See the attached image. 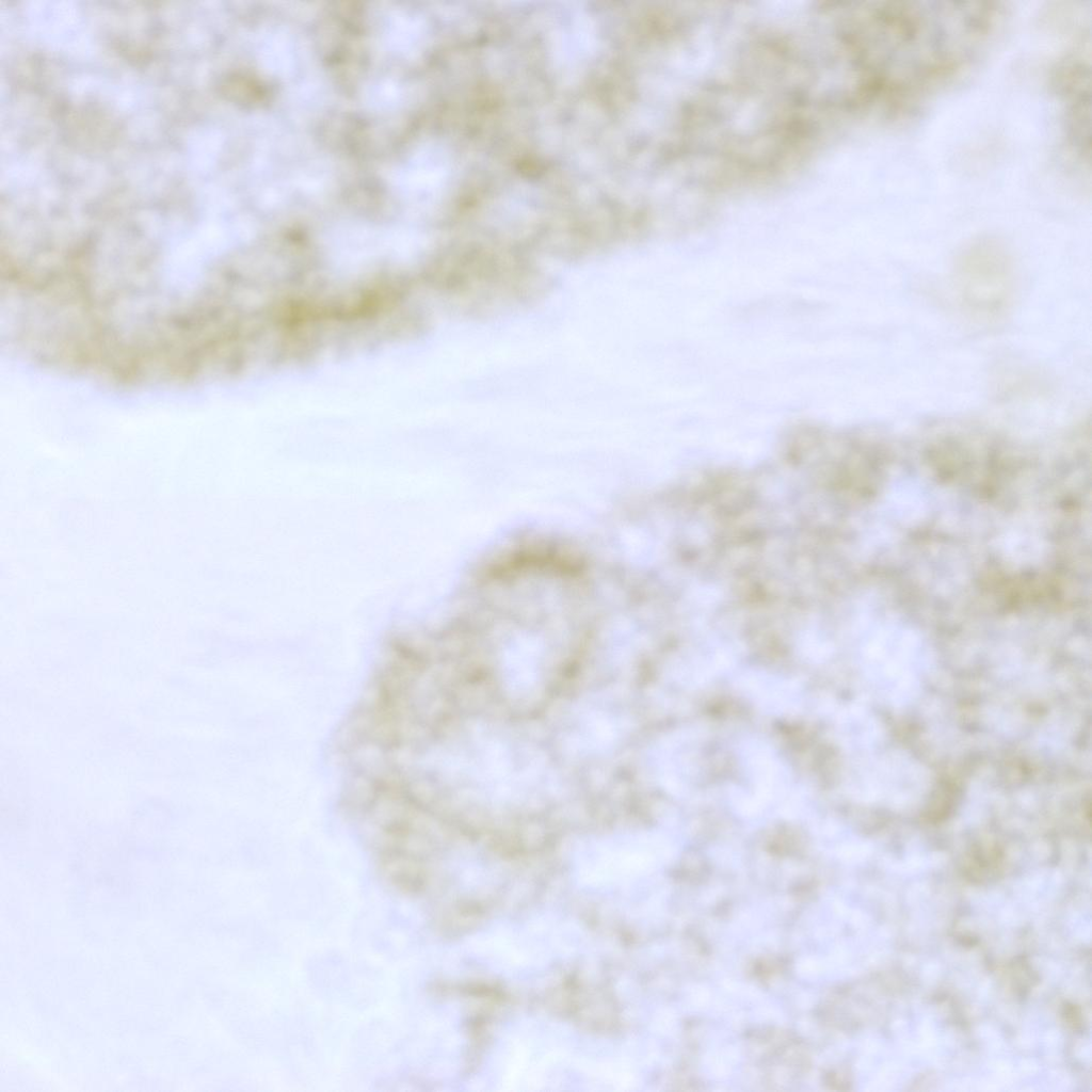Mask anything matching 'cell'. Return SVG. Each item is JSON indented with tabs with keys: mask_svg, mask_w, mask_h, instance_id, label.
Wrapping results in <instances>:
<instances>
[{
	"mask_svg": "<svg viewBox=\"0 0 1092 1092\" xmlns=\"http://www.w3.org/2000/svg\"><path fill=\"white\" fill-rule=\"evenodd\" d=\"M1090 48L1081 43L1054 67L1053 85L1063 106L1065 144L1076 162L1090 158Z\"/></svg>",
	"mask_w": 1092,
	"mask_h": 1092,
	"instance_id": "3",
	"label": "cell"
},
{
	"mask_svg": "<svg viewBox=\"0 0 1092 1092\" xmlns=\"http://www.w3.org/2000/svg\"><path fill=\"white\" fill-rule=\"evenodd\" d=\"M953 285L969 315L987 321L1001 317L1015 294V264L1010 252L994 239L974 241L956 260Z\"/></svg>",
	"mask_w": 1092,
	"mask_h": 1092,
	"instance_id": "2",
	"label": "cell"
},
{
	"mask_svg": "<svg viewBox=\"0 0 1092 1092\" xmlns=\"http://www.w3.org/2000/svg\"><path fill=\"white\" fill-rule=\"evenodd\" d=\"M450 283L465 308L479 316L535 301L548 278L526 255L473 248L451 264Z\"/></svg>",
	"mask_w": 1092,
	"mask_h": 1092,
	"instance_id": "1",
	"label": "cell"
}]
</instances>
